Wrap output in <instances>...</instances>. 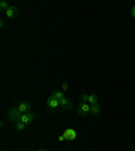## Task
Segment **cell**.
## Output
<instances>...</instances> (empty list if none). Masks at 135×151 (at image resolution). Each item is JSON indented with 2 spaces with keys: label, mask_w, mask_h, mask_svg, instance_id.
<instances>
[{
  "label": "cell",
  "mask_w": 135,
  "mask_h": 151,
  "mask_svg": "<svg viewBox=\"0 0 135 151\" xmlns=\"http://www.w3.org/2000/svg\"><path fill=\"white\" fill-rule=\"evenodd\" d=\"M58 140H60V142H64V140H65V138H64V135H60V136H58Z\"/></svg>",
  "instance_id": "obj_16"
},
{
  "label": "cell",
  "mask_w": 135,
  "mask_h": 151,
  "mask_svg": "<svg viewBox=\"0 0 135 151\" xmlns=\"http://www.w3.org/2000/svg\"><path fill=\"white\" fill-rule=\"evenodd\" d=\"M131 15H132V16H134V18H135V6L132 7V9H131Z\"/></svg>",
  "instance_id": "obj_17"
},
{
  "label": "cell",
  "mask_w": 135,
  "mask_h": 151,
  "mask_svg": "<svg viewBox=\"0 0 135 151\" xmlns=\"http://www.w3.org/2000/svg\"><path fill=\"white\" fill-rule=\"evenodd\" d=\"M60 107H62L64 111H70V109H72V103H70L69 99L62 97L60 100Z\"/></svg>",
  "instance_id": "obj_6"
},
{
  "label": "cell",
  "mask_w": 135,
  "mask_h": 151,
  "mask_svg": "<svg viewBox=\"0 0 135 151\" xmlns=\"http://www.w3.org/2000/svg\"><path fill=\"white\" fill-rule=\"evenodd\" d=\"M62 135H64V138H65V140H74V139L77 138V132L73 128H66Z\"/></svg>",
  "instance_id": "obj_3"
},
{
  "label": "cell",
  "mask_w": 135,
  "mask_h": 151,
  "mask_svg": "<svg viewBox=\"0 0 135 151\" xmlns=\"http://www.w3.org/2000/svg\"><path fill=\"white\" fill-rule=\"evenodd\" d=\"M34 117H35V113H32V112L23 113V115H22V119H20V122L25 123V124H30V123L34 120Z\"/></svg>",
  "instance_id": "obj_5"
},
{
  "label": "cell",
  "mask_w": 135,
  "mask_h": 151,
  "mask_svg": "<svg viewBox=\"0 0 135 151\" xmlns=\"http://www.w3.org/2000/svg\"><path fill=\"white\" fill-rule=\"evenodd\" d=\"M16 14H18V8L15 6H9L8 9L6 11V15L8 18H14V16H16Z\"/></svg>",
  "instance_id": "obj_8"
},
{
  "label": "cell",
  "mask_w": 135,
  "mask_h": 151,
  "mask_svg": "<svg viewBox=\"0 0 135 151\" xmlns=\"http://www.w3.org/2000/svg\"><path fill=\"white\" fill-rule=\"evenodd\" d=\"M77 113H79V116H81V117L88 116L89 113H91V105H89L88 103H81V101H80L79 105H77Z\"/></svg>",
  "instance_id": "obj_1"
},
{
  "label": "cell",
  "mask_w": 135,
  "mask_h": 151,
  "mask_svg": "<svg viewBox=\"0 0 135 151\" xmlns=\"http://www.w3.org/2000/svg\"><path fill=\"white\" fill-rule=\"evenodd\" d=\"M7 113H8V117L12 120L14 123H19V122H20L22 115H23V113L20 112L18 108H11V109H8V112H7Z\"/></svg>",
  "instance_id": "obj_2"
},
{
  "label": "cell",
  "mask_w": 135,
  "mask_h": 151,
  "mask_svg": "<svg viewBox=\"0 0 135 151\" xmlns=\"http://www.w3.org/2000/svg\"><path fill=\"white\" fill-rule=\"evenodd\" d=\"M100 112H101V108H100V105L99 104H95V105H91V115L92 116H99L100 115Z\"/></svg>",
  "instance_id": "obj_9"
},
{
  "label": "cell",
  "mask_w": 135,
  "mask_h": 151,
  "mask_svg": "<svg viewBox=\"0 0 135 151\" xmlns=\"http://www.w3.org/2000/svg\"><path fill=\"white\" fill-rule=\"evenodd\" d=\"M68 88H69V85H68V82H64V84H62V91H66Z\"/></svg>",
  "instance_id": "obj_15"
},
{
  "label": "cell",
  "mask_w": 135,
  "mask_h": 151,
  "mask_svg": "<svg viewBox=\"0 0 135 151\" xmlns=\"http://www.w3.org/2000/svg\"><path fill=\"white\" fill-rule=\"evenodd\" d=\"M88 104L89 105H95V104H97V96H96V94H89Z\"/></svg>",
  "instance_id": "obj_11"
},
{
  "label": "cell",
  "mask_w": 135,
  "mask_h": 151,
  "mask_svg": "<svg viewBox=\"0 0 135 151\" xmlns=\"http://www.w3.org/2000/svg\"><path fill=\"white\" fill-rule=\"evenodd\" d=\"M38 151H47L46 148H41V150H38Z\"/></svg>",
  "instance_id": "obj_18"
},
{
  "label": "cell",
  "mask_w": 135,
  "mask_h": 151,
  "mask_svg": "<svg viewBox=\"0 0 135 151\" xmlns=\"http://www.w3.org/2000/svg\"><path fill=\"white\" fill-rule=\"evenodd\" d=\"M50 96H51V97H54L56 100H61L62 97H65V96H64V92H62V91H57V92H54V93H51Z\"/></svg>",
  "instance_id": "obj_10"
},
{
  "label": "cell",
  "mask_w": 135,
  "mask_h": 151,
  "mask_svg": "<svg viewBox=\"0 0 135 151\" xmlns=\"http://www.w3.org/2000/svg\"><path fill=\"white\" fill-rule=\"evenodd\" d=\"M25 127H26L25 123H22V122L16 123V129H18V131H23V129H25Z\"/></svg>",
  "instance_id": "obj_12"
},
{
  "label": "cell",
  "mask_w": 135,
  "mask_h": 151,
  "mask_svg": "<svg viewBox=\"0 0 135 151\" xmlns=\"http://www.w3.org/2000/svg\"><path fill=\"white\" fill-rule=\"evenodd\" d=\"M88 99H89L88 94H81V99H80V101H81V103H88Z\"/></svg>",
  "instance_id": "obj_14"
},
{
  "label": "cell",
  "mask_w": 135,
  "mask_h": 151,
  "mask_svg": "<svg viewBox=\"0 0 135 151\" xmlns=\"http://www.w3.org/2000/svg\"><path fill=\"white\" fill-rule=\"evenodd\" d=\"M30 108H31V105H30V103H20L19 104V107H18V109L22 113H28V111H30Z\"/></svg>",
  "instance_id": "obj_7"
},
{
  "label": "cell",
  "mask_w": 135,
  "mask_h": 151,
  "mask_svg": "<svg viewBox=\"0 0 135 151\" xmlns=\"http://www.w3.org/2000/svg\"><path fill=\"white\" fill-rule=\"evenodd\" d=\"M46 104H47V108L50 111H54V109H57V108L60 107V100H56L54 97H49L47 99V101H46Z\"/></svg>",
  "instance_id": "obj_4"
},
{
  "label": "cell",
  "mask_w": 135,
  "mask_h": 151,
  "mask_svg": "<svg viewBox=\"0 0 135 151\" xmlns=\"http://www.w3.org/2000/svg\"><path fill=\"white\" fill-rule=\"evenodd\" d=\"M8 7L9 6H7V3L4 1V0H1V1H0V8L3 9V11H7V9H8Z\"/></svg>",
  "instance_id": "obj_13"
}]
</instances>
